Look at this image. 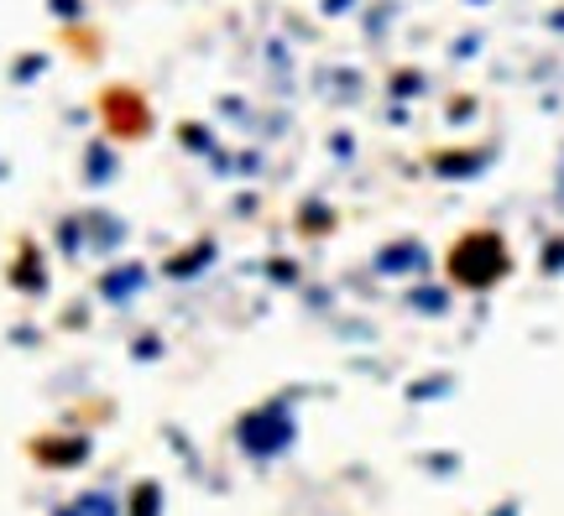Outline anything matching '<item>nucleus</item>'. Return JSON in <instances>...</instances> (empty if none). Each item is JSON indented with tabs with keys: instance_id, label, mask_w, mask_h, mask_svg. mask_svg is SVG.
<instances>
[{
	"instance_id": "nucleus-5",
	"label": "nucleus",
	"mask_w": 564,
	"mask_h": 516,
	"mask_svg": "<svg viewBox=\"0 0 564 516\" xmlns=\"http://www.w3.org/2000/svg\"><path fill=\"white\" fill-rule=\"evenodd\" d=\"M84 219V251L89 256H116L126 245V224L116 215H79Z\"/></svg>"
},
{
	"instance_id": "nucleus-12",
	"label": "nucleus",
	"mask_w": 564,
	"mask_h": 516,
	"mask_svg": "<svg viewBox=\"0 0 564 516\" xmlns=\"http://www.w3.org/2000/svg\"><path fill=\"white\" fill-rule=\"evenodd\" d=\"M58 251L63 256H84V219H63L58 224Z\"/></svg>"
},
{
	"instance_id": "nucleus-15",
	"label": "nucleus",
	"mask_w": 564,
	"mask_h": 516,
	"mask_svg": "<svg viewBox=\"0 0 564 516\" xmlns=\"http://www.w3.org/2000/svg\"><path fill=\"white\" fill-rule=\"evenodd\" d=\"M47 74V58H21V63H11V79L17 84H32V79H42Z\"/></svg>"
},
{
	"instance_id": "nucleus-14",
	"label": "nucleus",
	"mask_w": 564,
	"mask_h": 516,
	"mask_svg": "<svg viewBox=\"0 0 564 516\" xmlns=\"http://www.w3.org/2000/svg\"><path fill=\"white\" fill-rule=\"evenodd\" d=\"M486 167V152H470V157H440V173H455V178H470Z\"/></svg>"
},
{
	"instance_id": "nucleus-8",
	"label": "nucleus",
	"mask_w": 564,
	"mask_h": 516,
	"mask_svg": "<svg viewBox=\"0 0 564 516\" xmlns=\"http://www.w3.org/2000/svg\"><path fill=\"white\" fill-rule=\"evenodd\" d=\"M121 512H126V501L116 496V491H84V496H74L58 516H121Z\"/></svg>"
},
{
	"instance_id": "nucleus-19",
	"label": "nucleus",
	"mask_w": 564,
	"mask_h": 516,
	"mask_svg": "<svg viewBox=\"0 0 564 516\" xmlns=\"http://www.w3.org/2000/svg\"><path fill=\"white\" fill-rule=\"evenodd\" d=\"M152 355H162V339L158 334H141L137 339V360H152Z\"/></svg>"
},
{
	"instance_id": "nucleus-10",
	"label": "nucleus",
	"mask_w": 564,
	"mask_h": 516,
	"mask_svg": "<svg viewBox=\"0 0 564 516\" xmlns=\"http://www.w3.org/2000/svg\"><path fill=\"white\" fill-rule=\"evenodd\" d=\"M17 287H21V293H47V266H42L37 251H26V256H21Z\"/></svg>"
},
{
	"instance_id": "nucleus-2",
	"label": "nucleus",
	"mask_w": 564,
	"mask_h": 516,
	"mask_svg": "<svg viewBox=\"0 0 564 516\" xmlns=\"http://www.w3.org/2000/svg\"><path fill=\"white\" fill-rule=\"evenodd\" d=\"M449 272H455V282L481 293V287L507 277V245L497 235H465L455 245V256H449Z\"/></svg>"
},
{
	"instance_id": "nucleus-7",
	"label": "nucleus",
	"mask_w": 564,
	"mask_h": 516,
	"mask_svg": "<svg viewBox=\"0 0 564 516\" xmlns=\"http://www.w3.org/2000/svg\"><path fill=\"white\" fill-rule=\"evenodd\" d=\"M116 173H121V152L110 141H89L84 146V183L105 188V183H116Z\"/></svg>"
},
{
	"instance_id": "nucleus-20",
	"label": "nucleus",
	"mask_w": 564,
	"mask_h": 516,
	"mask_svg": "<svg viewBox=\"0 0 564 516\" xmlns=\"http://www.w3.org/2000/svg\"><path fill=\"white\" fill-rule=\"evenodd\" d=\"M544 266L549 272H564V240H554V245L544 251Z\"/></svg>"
},
{
	"instance_id": "nucleus-1",
	"label": "nucleus",
	"mask_w": 564,
	"mask_h": 516,
	"mask_svg": "<svg viewBox=\"0 0 564 516\" xmlns=\"http://www.w3.org/2000/svg\"><path fill=\"white\" fill-rule=\"evenodd\" d=\"M299 433V422H293V407L288 402H262V407H251V413L236 422V443H241L251 459H278L288 443Z\"/></svg>"
},
{
	"instance_id": "nucleus-3",
	"label": "nucleus",
	"mask_w": 564,
	"mask_h": 516,
	"mask_svg": "<svg viewBox=\"0 0 564 516\" xmlns=\"http://www.w3.org/2000/svg\"><path fill=\"white\" fill-rule=\"evenodd\" d=\"M147 282H152V272H147L141 261H116V266H105L100 298L110 303V308H126V303H137L141 293H147Z\"/></svg>"
},
{
	"instance_id": "nucleus-4",
	"label": "nucleus",
	"mask_w": 564,
	"mask_h": 516,
	"mask_svg": "<svg viewBox=\"0 0 564 516\" xmlns=\"http://www.w3.org/2000/svg\"><path fill=\"white\" fill-rule=\"evenodd\" d=\"M377 277H408V272H423L429 266V251H423L419 240H392V245H382L377 251Z\"/></svg>"
},
{
	"instance_id": "nucleus-16",
	"label": "nucleus",
	"mask_w": 564,
	"mask_h": 516,
	"mask_svg": "<svg viewBox=\"0 0 564 516\" xmlns=\"http://www.w3.org/2000/svg\"><path fill=\"white\" fill-rule=\"evenodd\" d=\"M47 11L58 21H84V0H47Z\"/></svg>"
},
{
	"instance_id": "nucleus-11",
	"label": "nucleus",
	"mask_w": 564,
	"mask_h": 516,
	"mask_svg": "<svg viewBox=\"0 0 564 516\" xmlns=\"http://www.w3.org/2000/svg\"><path fill=\"white\" fill-rule=\"evenodd\" d=\"M408 303H413L419 314H444V308H449V293H444V287H413Z\"/></svg>"
},
{
	"instance_id": "nucleus-6",
	"label": "nucleus",
	"mask_w": 564,
	"mask_h": 516,
	"mask_svg": "<svg viewBox=\"0 0 564 516\" xmlns=\"http://www.w3.org/2000/svg\"><path fill=\"white\" fill-rule=\"evenodd\" d=\"M215 256H220V245H215V240H199V245H188V251H178V256L167 261V266H162V272H167V277H173V282L204 277V272H209V266H215Z\"/></svg>"
},
{
	"instance_id": "nucleus-21",
	"label": "nucleus",
	"mask_w": 564,
	"mask_h": 516,
	"mask_svg": "<svg viewBox=\"0 0 564 516\" xmlns=\"http://www.w3.org/2000/svg\"><path fill=\"white\" fill-rule=\"evenodd\" d=\"M350 6H356V0H324V17H345Z\"/></svg>"
},
{
	"instance_id": "nucleus-9",
	"label": "nucleus",
	"mask_w": 564,
	"mask_h": 516,
	"mask_svg": "<svg viewBox=\"0 0 564 516\" xmlns=\"http://www.w3.org/2000/svg\"><path fill=\"white\" fill-rule=\"evenodd\" d=\"M183 146H188V152H199V157H209V162L225 157L220 141H215V131H209V125H194V120L183 125Z\"/></svg>"
},
{
	"instance_id": "nucleus-18",
	"label": "nucleus",
	"mask_w": 564,
	"mask_h": 516,
	"mask_svg": "<svg viewBox=\"0 0 564 516\" xmlns=\"http://www.w3.org/2000/svg\"><path fill=\"white\" fill-rule=\"evenodd\" d=\"M267 277L282 282V287H293V282H299V266H293V261H272V266H267Z\"/></svg>"
},
{
	"instance_id": "nucleus-17",
	"label": "nucleus",
	"mask_w": 564,
	"mask_h": 516,
	"mask_svg": "<svg viewBox=\"0 0 564 516\" xmlns=\"http://www.w3.org/2000/svg\"><path fill=\"white\" fill-rule=\"evenodd\" d=\"M419 89H423V74H398V79H392V95H398V100H413Z\"/></svg>"
},
{
	"instance_id": "nucleus-13",
	"label": "nucleus",
	"mask_w": 564,
	"mask_h": 516,
	"mask_svg": "<svg viewBox=\"0 0 564 516\" xmlns=\"http://www.w3.org/2000/svg\"><path fill=\"white\" fill-rule=\"evenodd\" d=\"M162 512V491L147 480V485H137V496H131V516H158Z\"/></svg>"
}]
</instances>
